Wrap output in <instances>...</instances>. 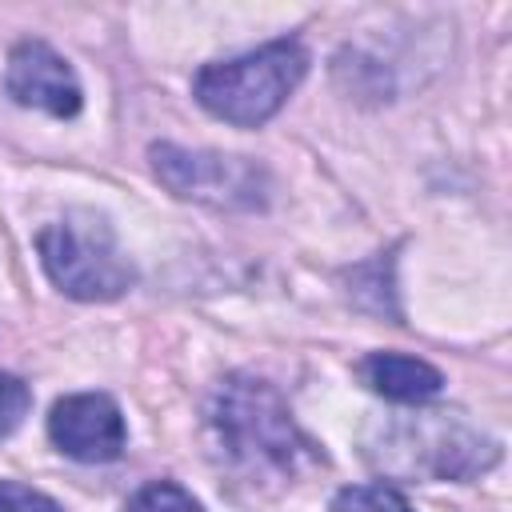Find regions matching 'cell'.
Masks as SVG:
<instances>
[{
  "label": "cell",
  "mask_w": 512,
  "mask_h": 512,
  "mask_svg": "<svg viewBox=\"0 0 512 512\" xmlns=\"http://www.w3.org/2000/svg\"><path fill=\"white\" fill-rule=\"evenodd\" d=\"M208 424L228 468L248 480H296L324 464L316 440L296 424L288 400L256 376H228L212 392Z\"/></svg>",
  "instance_id": "6da1fadb"
},
{
  "label": "cell",
  "mask_w": 512,
  "mask_h": 512,
  "mask_svg": "<svg viewBox=\"0 0 512 512\" xmlns=\"http://www.w3.org/2000/svg\"><path fill=\"white\" fill-rule=\"evenodd\" d=\"M364 456L404 480H472L500 460V444L460 412L384 416L364 432Z\"/></svg>",
  "instance_id": "7a4b0ae2"
},
{
  "label": "cell",
  "mask_w": 512,
  "mask_h": 512,
  "mask_svg": "<svg viewBox=\"0 0 512 512\" xmlns=\"http://www.w3.org/2000/svg\"><path fill=\"white\" fill-rule=\"evenodd\" d=\"M304 72H308L304 44L284 36L256 52L204 64L192 80V96L208 116L232 128H260L284 108V100L296 92Z\"/></svg>",
  "instance_id": "3957f363"
},
{
  "label": "cell",
  "mask_w": 512,
  "mask_h": 512,
  "mask_svg": "<svg viewBox=\"0 0 512 512\" xmlns=\"http://www.w3.org/2000/svg\"><path fill=\"white\" fill-rule=\"evenodd\" d=\"M36 252L48 280L72 300H116L136 272L116 244V232L96 212H68L36 232Z\"/></svg>",
  "instance_id": "277c9868"
},
{
  "label": "cell",
  "mask_w": 512,
  "mask_h": 512,
  "mask_svg": "<svg viewBox=\"0 0 512 512\" xmlns=\"http://www.w3.org/2000/svg\"><path fill=\"white\" fill-rule=\"evenodd\" d=\"M152 172L164 188H172L184 200L212 204V208H260L264 204V168H256L244 156L224 152H192L176 144H152Z\"/></svg>",
  "instance_id": "5b68a950"
},
{
  "label": "cell",
  "mask_w": 512,
  "mask_h": 512,
  "mask_svg": "<svg viewBox=\"0 0 512 512\" xmlns=\"http://www.w3.org/2000/svg\"><path fill=\"white\" fill-rule=\"evenodd\" d=\"M48 440L56 452L80 464H108L128 444V424L120 404L108 392H72L60 396L48 412Z\"/></svg>",
  "instance_id": "8992f818"
},
{
  "label": "cell",
  "mask_w": 512,
  "mask_h": 512,
  "mask_svg": "<svg viewBox=\"0 0 512 512\" xmlns=\"http://www.w3.org/2000/svg\"><path fill=\"white\" fill-rule=\"evenodd\" d=\"M4 84H8V96L16 104L48 112L56 120H72L84 104V92H80L72 64L44 40H20L8 52Z\"/></svg>",
  "instance_id": "52a82bcc"
},
{
  "label": "cell",
  "mask_w": 512,
  "mask_h": 512,
  "mask_svg": "<svg viewBox=\"0 0 512 512\" xmlns=\"http://www.w3.org/2000/svg\"><path fill=\"white\" fill-rule=\"evenodd\" d=\"M360 376L376 396H384L392 404H416V408L428 404L432 396H440V388H444L440 368H432L420 356H404V352H372V356H364Z\"/></svg>",
  "instance_id": "ba28073f"
},
{
  "label": "cell",
  "mask_w": 512,
  "mask_h": 512,
  "mask_svg": "<svg viewBox=\"0 0 512 512\" xmlns=\"http://www.w3.org/2000/svg\"><path fill=\"white\" fill-rule=\"evenodd\" d=\"M332 512H416L392 484H348L332 496Z\"/></svg>",
  "instance_id": "9c48e42d"
},
{
  "label": "cell",
  "mask_w": 512,
  "mask_h": 512,
  "mask_svg": "<svg viewBox=\"0 0 512 512\" xmlns=\"http://www.w3.org/2000/svg\"><path fill=\"white\" fill-rule=\"evenodd\" d=\"M128 512H204V504L176 480H152L128 500Z\"/></svg>",
  "instance_id": "30bf717a"
},
{
  "label": "cell",
  "mask_w": 512,
  "mask_h": 512,
  "mask_svg": "<svg viewBox=\"0 0 512 512\" xmlns=\"http://www.w3.org/2000/svg\"><path fill=\"white\" fill-rule=\"evenodd\" d=\"M28 408H32V388L20 376H12V372L0 368V440L20 428V420L28 416Z\"/></svg>",
  "instance_id": "8fae6325"
},
{
  "label": "cell",
  "mask_w": 512,
  "mask_h": 512,
  "mask_svg": "<svg viewBox=\"0 0 512 512\" xmlns=\"http://www.w3.org/2000/svg\"><path fill=\"white\" fill-rule=\"evenodd\" d=\"M0 512H64V508L20 480H0Z\"/></svg>",
  "instance_id": "7c38bea8"
}]
</instances>
